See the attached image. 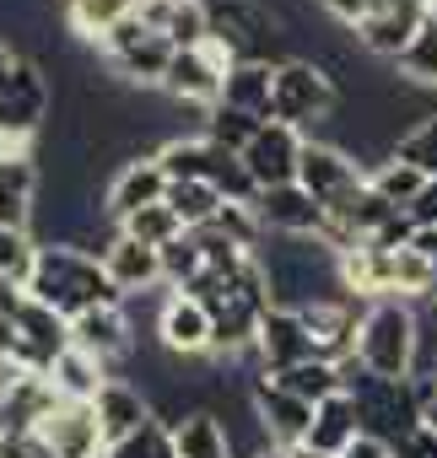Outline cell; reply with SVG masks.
Listing matches in <instances>:
<instances>
[{"label":"cell","mask_w":437,"mask_h":458,"mask_svg":"<svg viewBox=\"0 0 437 458\" xmlns=\"http://www.w3.org/2000/svg\"><path fill=\"white\" fill-rule=\"evenodd\" d=\"M205 6H210V38L233 60H270V44L281 38L270 6H260V0H205Z\"/></svg>","instance_id":"obj_6"},{"label":"cell","mask_w":437,"mask_h":458,"mask_svg":"<svg viewBox=\"0 0 437 458\" xmlns=\"http://www.w3.org/2000/svg\"><path fill=\"white\" fill-rule=\"evenodd\" d=\"M0 361H17V318H0Z\"/></svg>","instance_id":"obj_45"},{"label":"cell","mask_w":437,"mask_h":458,"mask_svg":"<svg viewBox=\"0 0 437 458\" xmlns=\"http://www.w3.org/2000/svg\"><path fill=\"white\" fill-rule=\"evenodd\" d=\"M356 437H362L356 399H351V394H335V399H324V404L313 410V431H308L303 447H313V453H324V458H340Z\"/></svg>","instance_id":"obj_24"},{"label":"cell","mask_w":437,"mask_h":458,"mask_svg":"<svg viewBox=\"0 0 437 458\" xmlns=\"http://www.w3.org/2000/svg\"><path fill=\"white\" fill-rule=\"evenodd\" d=\"M421 22H426V12H416V6H389V12H373V17H367L362 28H351V33H356V44H362L367 55L399 65V55H405L410 38L421 33Z\"/></svg>","instance_id":"obj_22"},{"label":"cell","mask_w":437,"mask_h":458,"mask_svg":"<svg viewBox=\"0 0 437 458\" xmlns=\"http://www.w3.org/2000/svg\"><path fill=\"white\" fill-rule=\"evenodd\" d=\"M394 157H399V162H410L416 173L437 178V114H426L416 130H405V135L394 140Z\"/></svg>","instance_id":"obj_36"},{"label":"cell","mask_w":437,"mask_h":458,"mask_svg":"<svg viewBox=\"0 0 437 458\" xmlns=\"http://www.w3.org/2000/svg\"><path fill=\"white\" fill-rule=\"evenodd\" d=\"M303 130L270 119L260 124V135L244 146V167L254 178V189H281V183H297V162H303Z\"/></svg>","instance_id":"obj_12"},{"label":"cell","mask_w":437,"mask_h":458,"mask_svg":"<svg viewBox=\"0 0 437 458\" xmlns=\"http://www.w3.org/2000/svg\"><path fill=\"white\" fill-rule=\"evenodd\" d=\"M394 458H437V437L421 426V431H410V437L394 447Z\"/></svg>","instance_id":"obj_43"},{"label":"cell","mask_w":437,"mask_h":458,"mask_svg":"<svg viewBox=\"0 0 437 458\" xmlns=\"http://www.w3.org/2000/svg\"><path fill=\"white\" fill-rule=\"evenodd\" d=\"M33 265H39V243L28 233H6V226H0V281H22L28 286Z\"/></svg>","instance_id":"obj_37"},{"label":"cell","mask_w":437,"mask_h":458,"mask_svg":"<svg viewBox=\"0 0 437 458\" xmlns=\"http://www.w3.org/2000/svg\"><path fill=\"white\" fill-rule=\"evenodd\" d=\"M119 233L124 238H135V243H146V249H167V243H178L189 226L178 221V210L162 199V205H146V210H135L130 221H119Z\"/></svg>","instance_id":"obj_29"},{"label":"cell","mask_w":437,"mask_h":458,"mask_svg":"<svg viewBox=\"0 0 437 458\" xmlns=\"http://www.w3.org/2000/svg\"><path fill=\"white\" fill-rule=\"evenodd\" d=\"M276 65L281 60H238L227 71L222 103L238 108V114H249V119H260V124H270L276 119Z\"/></svg>","instance_id":"obj_20"},{"label":"cell","mask_w":437,"mask_h":458,"mask_svg":"<svg viewBox=\"0 0 437 458\" xmlns=\"http://www.w3.org/2000/svg\"><path fill=\"white\" fill-rule=\"evenodd\" d=\"M410 87H437V12H426V22H421V33L410 38V49L399 55V65H394Z\"/></svg>","instance_id":"obj_33"},{"label":"cell","mask_w":437,"mask_h":458,"mask_svg":"<svg viewBox=\"0 0 437 458\" xmlns=\"http://www.w3.org/2000/svg\"><path fill=\"white\" fill-rule=\"evenodd\" d=\"M276 383L287 388V394H297L303 404H324V399H335V394H346V377H340V361H324V356H313V361H303V367H292V372H276Z\"/></svg>","instance_id":"obj_28"},{"label":"cell","mask_w":437,"mask_h":458,"mask_svg":"<svg viewBox=\"0 0 437 458\" xmlns=\"http://www.w3.org/2000/svg\"><path fill=\"white\" fill-rule=\"evenodd\" d=\"M33 194H39V162H0V226L6 233L33 226Z\"/></svg>","instance_id":"obj_25"},{"label":"cell","mask_w":437,"mask_h":458,"mask_svg":"<svg viewBox=\"0 0 437 458\" xmlns=\"http://www.w3.org/2000/svg\"><path fill=\"white\" fill-rule=\"evenodd\" d=\"M210 226H216V233H227L233 243H244V249H254V243H260V233H265L260 216H254V205H244V199H227V205H222V216H216Z\"/></svg>","instance_id":"obj_38"},{"label":"cell","mask_w":437,"mask_h":458,"mask_svg":"<svg viewBox=\"0 0 437 458\" xmlns=\"http://www.w3.org/2000/svg\"><path fill=\"white\" fill-rule=\"evenodd\" d=\"M233 65H238V60L210 38L205 49H184V55H173V65H167V76H162V92H167L173 103L216 108V103H222V92H227V71H233Z\"/></svg>","instance_id":"obj_8"},{"label":"cell","mask_w":437,"mask_h":458,"mask_svg":"<svg viewBox=\"0 0 437 458\" xmlns=\"http://www.w3.org/2000/svg\"><path fill=\"white\" fill-rule=\"evenodd\" d=\"M103 270H108V281L119 286V297L151 292V286H162V249H146V243H135V238L119 233V238L103 249Z\"/></svg>","instance_id":"obj_21"},{"label":"cell","mask_w":437,"mask_h":458,"mask_svg":"<svg viewBox=\"0 0 437 458\" xmlns=\"http://www.w3.org/2000/svg\"><path fill=\"white\" fill-rule=\"evenodd\" d=\"M92 410H98V426H103V442H108V447L141 437V431L157 420V404H151L135 383H124V377H108L103 394L92 399Z\"/></svg>","instance_id":"obj_19"},{"label":"cell","mask_w":437,"mask_h":458,"mask_svg":"<svg viewBox=\"0 0 437 458\" xmlns=\"http://www.w3.org/2000/svg\"><path fill=\"white\" fill-rule=\"evenodd\" d=\"M114 372L98 361V356H87V351H65L55 367H49V383H55V394L60 399H71V404H92L98 394H103V383H108Z\"/></svg>","instance_id":"obj_27"},{"label":"cell","mask_w":437,"mask_h":458,"mask_svg":"<svg viewBox=\"0 0 437 458\" xmlns=\"http://www.w3.org/2000/svg\"><path fill=\"white\" fill-rule=\"evenodd\" d=\"M103 60H108V71L119 76V81H130V87H162V76H167V65H173V44H167V33H157V28H146V17H130V22H119L103 44Z\"/></svg>","instance_id":"obj_5"},{"label":"cell","mask_w":437,"mask_h":458,"mask_svg":"<svg viewBox=\"0 0 437 458\" xmlns=\"http://www.w3.org/2000/svg\"><path fill=\"white\" fill-rule=\"evenodd\" d=\"M12 65H17V49H12V44H6V38H0V76H6V71H12Z\"/></svg>","instance_id":"obj_46"},{"label":"cell","mask_w":437,"mask_h":458,"mask_svg":"<svg viewBox=\"0 0 437 458\" xmlns=\"http://www.w3.org/2000/svg\"><path fill=\"white\" fill-rule=\"evenodd\" d=\"M108 458H178V453H173V431H167L162 420H151L141 437H130V442L108 447Z\"/></svg>","instance_id":"obj_39"},{"label":"cell","mask_w":437,"mask_h":458,"mask_svg":"<svg viewBox=\"0 0 437 458\" xmlns=\"http://www.w3.org/2000/svg\"><path fill=\"white\" fill-rule=\"evenodd\" d=\"M254 216L265 233H287V238H319L330 233V210L303 189V183H281V189H260L254 194Z\"/></svg>","instance_id":"obj_10"},{"label":"cell","mask_w":437,"mask_h":458,"mask_svg":"<svg viewBox=\"0 0 437 458\" xmlns=\"http://www.w3.org/2000/svg\"><path fill=\"white\" fill-rule=\"evenodd\" d=\"M71 345L87 351V356H98L103 367L119 361V356L130 351V318H124V302H119V308H92V313H81V318L71 324Z\"/></svg>","instance_id":"obj_23"},{"label":"cell","mask_w":437,"mask_h":458,"mask_svg":"<svg viewBox=\"0 0 437 458\" xmlns=\"http://www.w3.org/2000/svg\"><path fill=\"white\" fill-rule=\"evenodd\" d=\"M367 183H373V189H378V194H383L389 205H399V210H410V205L421 199V189H426L432 178H426V173H416L410 162H399V157L389 151V162H378V167L367 173Z\"/></svg>","instance_id":"obj_30"},{"label":"cell","mask_w":437,"mask_h":458,"mask_svg":"<svg viewBox=\"0 0 437 458\" xmlns=\"http://www.w3.org/2000/svg\"><path fill=\"white\" fill-rule=\"evenodd\" d=\"M28 297L55 308L65 324H76L92 308H119V286L108 281L103 259L76 249V243H39V265L28 276Z\"/></svg>","instance_id":"obj_1"},{"label":"cell","mask_w":437,"mask_h":458,"mask_svg":"<svg viewBox=\"0 0 437 458\" xmlns=\"http://www.w3.org/2000/svg\"><path fill=\"white\" fill-rule=\"evenodd\" d=\"M0 431H6V426H0Z\"/></svg>","instance_id":"obj_50"},{"label":"cell","mask_w":437,"mask_h":458,"mask_svg":"<svg viewBox=\"0 0 437 458\" xmlns=\"http://www.w3.org/2000/svg\"><path fill=\"white\" fill-rule=\"evenodd\" d=\"M340 458H394V442H383V437H373V431H362Z\"/></svg>","instance_id":"obj_42"},{"label":"cell","mask_w":437,"mask_h":458,"mask_svg":"<svg viewBox=\"0 0 437 458\" xmlns=\"http://www.w3.org/2000/svg\"><path fill=\"white\" fill-rule=\"evenodd\" d=\"M410 221H416V226H437V178H432V183L421 189V199L410 205Z\"/></svg>","instance_id":"obj_44"},{"label":"cell","mask_w":437,"mask_h":458,"mask_svg":"<svg viewBox=\"0 0 437 458\" xmlns=\"http://www.w3.org/2000/svg\"><path fill=\"white\" fill-rule=\"evenodd\" d=\"M167 205L178 210V221L189 226V233H200V226H210L216 216H222V194H216L210 183H167Z\"/></svg>","instance_id":"obj_32"},{"label":"cell","mask_w":437,"mask_h":458,"mask_svg":"<svg viewBox=\"0 0 437 458\" xmlns=\"http://www.w3.org/2000/svg\"><path fill=\"white\" fill-rule=\"evenodd\" d=\"M210 308L189 292H167L162 308H157V340L167 356H210Z\"/></svg>","instance_id":"obj_15"},{"label":"cell","mask_w":437,"mask_h":458,"mask_svg":"<svg viewBox=\"0 0 437 458\" xmlns=\"http://www.w3.org/2000/svg\"><path fill=\"white\" fill-rule=\"evenodd\" d=\"M249 404H254V415H260V426H265V437H270L276 447H303V442H308V431H313V404H303L297 394H287L270 372H254V377H249Z\"/></svg>","instance_id":"obj_11"},{"label":"cell","mask_w":437,"mask_h":458,"mask_svg":"<svg viewBox=\"0 0 437 458\" xmlns=\"http://www.w3.org/2000/svg\"><path fill=\"white\" fill-rule=\"evenodd\" d=\"M254 356H260V367L276 377V372H292V367L313 361L319 351H313V335H308V324H303L297 308H270V313L260 318V345H254Z\"/></svg>","instance_id":"obj_17"},{"label":"cell","mask_w":437,"mask_h":458,"mask_svg":"<svg viewBox=\"0 0 437 458\" xmlns=\"http://www.w3.org/2000/svg\"><path fill=\"white\" fill-rule=\"evenodd\" d=\"M200 276H205V254H200L194 233H184L178 243H167V249H162V286H173V292H189Z\"/></svg>","instance_id":"obj_35"},{"label":"cell","mask_w":437,"mask_h":458,"mask_svg":"<svg viewBox=\"0 0 437 458\" xmlns=\"http://www.w3.org/2000/svg\"><path fill=\"white\" fill-rule=\"evenodd\" d=\"M303 313V324H308V335H313V351L324 356V361H346V356H356V329H362V313L367 308H356V297H313V302H303L297 308Z\"/></svg>","instance_id":"obj_13"},{"label":"cell","mask_w":437,"mask_h":458,"mask_svg":"<svg viewBox=\"0 0 437 458\" xmlns=\"http://www.w3.org/2000/svg\"><path fill=\"white\" fill-rule=\"evenodd\" d=\"M49 458H103L108 442H103V426H98V410L92 404H71L60 399V410L39 426Z\"/></svg>","instance_id":"obj_18"},{"label":"cell","mask_w":437,"mask_h":458,"mask_svg":"<svg viewBox=\"0 0 437 458\" xmlns=\"http://www.w3.org/2000/svg\"><path fill=\"white\" fill-rule=\"evenodd\" d=\"M297 183L330 210V205L351 199V194L367 183V173H362V162H356L346 146H335V140H308V146H303V162H297Z\"/></svg>","instance_id":"obj_9"},{"label":"cell","mask_w":437,"mask_h":458,"mask_svg":"<svg viewBox=\"0 0 437 458\" xmlns=\"http://www.w3.org/2000/svg\"><path fill=\"white\" fill-rule=\"evenodd\" d=\"M324 12L335 22H346V28H362L373 12H383V0H324Z\"/></svg>","instance_id":"obj_40"},{"label":"cell","mask_w":437,"mask_h":458,"mask_svg":"<svg viewBox=\"0 0 437 458\" xmlns=\"http://www.w3.org/2000/svg\"><path fill=\"white\" fill-rule=\"evenodd\" d=\"M260 458H292V447H265Z\"/></svg>","instance_id":"obj_48"},{"label":"cell","mask_w":437,"mask_h":458,"mask_svg":"<svg viewBox=\"0 0 437 458\" xmlns=\"http://www.w3.org/2000/svg\"><path fill=\"white\" fill-rule=\"evenodd\" d=\"M421 426H426V431H432V437H437V399H432V404H426V410H421Z\"/></svg>","instance_id":"obj_47"},{"label":"cell","mask_w":437,"mask_h":458,"mask_svg":"<svg viewBox=\"0 0 437 458\" xmlns=\"http://www.w3.org/2000/svg\"><path fill=\"white\" fill-rule=\"evenodd\" d=\"M162 199H167V173H162L157 151H135V157L114 173V183H108V194H103V210H108V221L119 226V221H130L135 210L162 205Z\"/></svg>","instance_id":"obj_14"},{"label":"cell","mask_w":437,"mask_h":458,"mask_svg":"<svg viewBox=\"0 0 437 458\" xmlns=\"http://www.w3.org/2000/svg\"><path fill=\"white\" fill-rule=\"evenodd\" d=\"M65 351H71V324L55 308L28 297V308L17 313V367L22 372H49Z\"/></svg>","instance_id":"obj_16"},{"label":"cell","mask_w":437,"mask_h":458,"mask_svg":"<svg viewBox=\"0 0 437 458\" xmlns=\"http://www.w3.org/2000/svg\"><path fill=\"white\" fill-rule=\"evenodd\" d=\"M254 135H260V119H249V114H238V108H227V103L205 108V140H216V146H227V151L244 157V146H249Z\"/></svg>","instance_id":"obj_34"},{"label":"cell","mask_w":437,"mask_h":458,"mask_svg":"<svg viewBox=\"0 0 437 458\" xmlns=\"http://www.w3.org/2000/svg\"><path fill=\"white\" fill-rule=\"evenodd\" d=\"M141 12H146V0H65V22L87 44H103L119 22H130Z\"/></svg>","instance_id":"obj_26"},{"label":"cell","mask_w":437,"mask_h":458,"mask_svg":"<svg viewBox=\"0 0 437 458\" xmlns=\"http://www.w3.org/2000/svg\"><path fill=\"white\" fill-rule=\"evenodd\" d=\"M162 33H167V44H173L178 55H184V49H205V44H210V6H205V0H173Z\"/></svg>","instance_id":"obj_31"},{"label":"cell","mask_w":437,"mask_h":458,"mask_svg":"<svg viewBox=\"0 0 437 458\" xmlns=\"http://www.w3.org/2000/svg\"><path fill=\"white\" fill-rule=\"evenodd\" d=\"M0 458H49V447L39 431H6L0 437Z\"/></svg>","instance_id":"obj_41"},{"label":"cell","mask_w":437,"mask_h":458,"mask_svg":"<svg viewBox=\"0 0 437 458\" xmlns=\"http://www.w3.org/2000/svg\"><path fill=\"white\" fill-rule=\"evenodd\" d=\"M416 356H421V313L410 302H399V297L367 302L362 329H356V361L373 377L405 383L416 372Z\"/></svg>","instance_id":"obj_2"},{"label":"cell","mask_w":437,"mask_h":458,"mask_svg":"<svg viewBox=\"0 0 437 458\" xmlns=\"http://www.w3.org/2000/svg\"><path fill=\"white\" fill-rule=\"evenodd\" d=\"M292 458H324V453H313V447H292Z\"/></svg>","instance_id":"obj_49"},{"label":"cell","mask_w":437,"mask_h":458,"mask_svg":"<svg viewBox=\"0 0 437 458\" xmlns=\"http://www.w3.org/2000/svg\"><path fill=\"white\" fill-rule=\"evenodd\" d=\"M335 103H340V92H335V76H330L324 60L292 55V60L276 65V119L281 124H292V130L319 124V119L335 114Z\"/></svg>","instance_id":"obj_4"},{"label":"cell","mask_w":437,"mask_h":458,"mask_svg":"<svg viewBox=\"0 0 437 458\" xmlns=\"http://www.w3.org/2000/svg\"><path fill=\"white\" fill-rule=\"evenodd\" d=\"M157 162H162L167 183H210L222 199H244V205H254V194H260L254 178H249V167H244V157L227 151V146H216V140H205V135H173V140H162Z\"/></svg>","instance_id":"obj_3"},{"label":"cell","mask_w":437,"mask_h":458,"mask_svg":"<svg viewBox=\"0 0 437 458\" xmlns=\"http://www.w3.org/2000/svg\"><path fill=\"white\" fill-rule=\"evenodd\" d=\"M49 103H55V87H49L44 60L17 55V65L0 76V130H12V135H39L44 119H49Z\"/></svg>","instance_id":"obj_7"}]
</instances>
